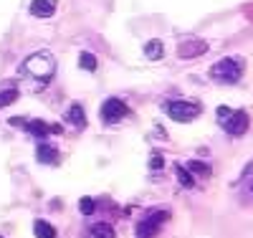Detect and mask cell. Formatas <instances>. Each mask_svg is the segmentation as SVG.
Instances as JSON below:
<instances>
[{
    "instance_id": "cell-1",
    "label": "cell",
    "mask_w": 253,
    "mask_h": 238,
    "mask_svg": "<svg viewBox=\"0 0 253 238\" xmlns=\"http://www.w3.org/2000/svg\"><path fill=\"white\" fill-rule=\"evenodd\" d=\"M20 71H23L28 79H36L41 84H46L53 76V71H56V58L48 51H36V53H31L23 63H20Z\"/></svg>"
},
{
    "instance_id": "cell-2",
    "label": "cell",
    "mask_w": 253,
    "mask_h": 238,
    "mask_svg": "<svg viewBox=\"0 0 253 238\" xmlns=\"http://www.w3.org/2000/svg\"><path fill=\"white\" fill-rule=\"evenodd\" d=\"M210 79L215 84H238L241 76H243V61L238 56H228V58H220L210 66Z\"/></svg>"
},
{
    "instance_id": "cell-3",
    "label": "cell",
    "mask_w": 253,
    "mask_h": 238,
    "mask_svg": "<svg viewBox=\"0 0 253 238\" xmlns=\"http://www.w3.org/2000/svg\"><path fill=\"white\" fill-rule=\"evenodd\" d=\"M218 124L225 129V132L230 135V137H241V135H246L248 132V124H251V119H248V114L243 112V109H230V106H218Z\"/></svg>"
},
{
    "instance_id": "cell-4",
    "label": "cell",
    "mask_w": 253,
    "mask_h": 238,
    "mask_svg": "<svg viewBox=\"0 0 253 238\" xmlns=\"http://www.w3.org/2000/svg\"><path fill=\"white\" fill-rule=\"evenodd\" d=\"M165 112H167V117L175 119V122H193L195 117H200L203 106H200L198 101L172 99V101H167V104H165Z\"/></svg>"
},
{
    "instance_id": "cell-5",
    "label": "cell",
    "mask_w": 253,
    "mask_h": 238,
    "mask_svg": "<svg viewBox=\"0 0 253 238\" xmlns=\"http://www.w3.org/2000/svg\"><path fill=\"white\" fill-rule=\"evenodd\" d=\"M167 221H170V210H167V208L165 210H152L150 215H144V218L139 221L137 238H155Z\"/></svg>"
},
{
    "instance_id": "cell-6",
    "label": "cell",
    "mask_w": 253,
    "mask_h": 238,
    "mask_svg": "<svg viewBox=\"0 0 253 238\" xmlns=\"http://www.w3.org/2000/svg\"><path fill=\"white\" fill-rule=\"evenodd\" d=\"M99 114H101V122L104 124H117V122L129 117V106H126L122 99H117V96H109L107 101L101 104Z\"/></svg>"
},
{
    "instance_id": "cell-7",
    "label": "cell",
    "mask_w": 253,
    "mask_h": 238,
    "mask_svg": "<svg viewBox=\"0 0 253 238\" xmlns=\"http://www.w3.org/2000/svg\"><path fill=\"white\" fill-rule=\"evenodd\" d=\"M10 124L23 127L26 132L31 137H36V140H46L48 135H58L61 132L58 124H46V122H41V119H10Z\"/></svg>"
},
{
    "instance_id": "cell-8",
    "label": "cell",
    "mask_w": 253,
    "mask_h": 238,
    "mask_svg": "<svg viewBox=\"0 0 253 238\" xmlns=\"http://www.w3.org/2000/svg\"><path fill=\"white\" fill-rule=\"evenodd\" d=\"M205 51H208V43H205L203 38H187V41H182L180 46H177V56L185 58V61L198 58V56H203Z\"/></svg>"
},
{
    "instance_id": "cell-9",
    "label": "cell",
    "mask_w": 253,
    "mask_h": 238,
    "mask_svg": "<svg viewBox=\"0 0 253 238\" xmlns=\"http://www.w3.org/2000/svg\"><path fill=\"white\" fill-rule=\"evenodd\" d=\"M36 157H38V162H43V165H58V162H61L58 149H56L53 144H48V142H41V144H38Z\"/></svg>"
},
{
    "instance_id": "cell-10",
    "label": "cell",
    "mask_w": 253,
    "mask_h": 238,
    "mask_svg": "<svg viewBox=\"0 0 253 238\" xmlns=\"http://www.w3.org/2000/svg\"><path fill=\"white\" fill-rule=\"evenodd\" d=\"M56 13V0H33L31 3V15L36 18H51Z\"/></svg>"
},
{
    "instance_id": "cell-11",
    "label": "cell",
    "mask_w": 253,
    "mask_h": 238,
    "mask_svg": "<svg viewBox=\"0 0 253 238\" xmlns=\"http://www.w3.org/2000/svg\"><path fill=\"white\" fill-rule=\"evenodd\" d=\"M66 122L74 124V127H86V112H84V106L81 104H71L69 106V112H66Z\"/></svg>"
},
{
    "instance_id": "cell-12",
    "label": "cell",
    "mask_w": 253,
    "mask_h": 238,
    "mask_svg": "<svg viewBox=\"0 0 253 238\" xmlns=\"http://www.w3.org/2000/svg\"><path fill=\"white\" fill-rule=\"evenodd\" d=\"M185 170L190 172V175L200 178V180H205V178H210V175H213V170H210V165H205V162H198V160H190V162L185 165Z\"/></svg>"
},
{
    "instance_id": "cell-13",
    "label": "cell",
    "mask_w": 253,
    "mask_h": 238,
    "mask_svg": "<svg viewBox=\"0 0 253 238\" xmlns=\"http://www.w3.org/2000/svg\"><path fill=\"white\" fill-rule=\"evenodd\" d=\"M162 53H165L162 41L152 38V41H147V43H144V56L150 58V61H160V58H162Z\"/></svg>"
},
{
    "instance_id": "cell-14",
    "label": "cell",
    "mask_w": 253,
    "mask_h": 238,
    "mask_svg": "<svg viewBox=\"0 0 253 238\" xmlns=\"http://www.w3.org/2000/svg\"><path fill=\"white\" fill-rule=\"evenodd\" d=\"M33 233H36V238H56V228L51 223H46V221H36L33 223Z\"/></svg>"
},
{
    "instance_id": "cell-15",
    "label": "cell",
    "mask_w": 253,
    "mask_h": 238,
    "mask_svg": "<svg viewBox=\"0 0 253 238\" xmlns=\"http://www.w3.org/2000/svg\"><path fill=\"white\" fill-rule=\"evenodd\" d=\"M91 238H117V233L109 223H94L91 226Z\"/></svg>"
},
{
    "instance_id": "cell-16",
    "label": "cell",
    "mask_w": 253,
    "mask_h": 238,
    "mask_svg": "<svg viewBox=\"0 0 253 238\" xmlns=\"http://www.w3.org/2000/svg\"><path fill=\"white\" fill-rule=\"evenodd\" d=\"M79 66H81V69H86V71H96V56L89 53V51L79 53Z\"/></svg>"
},
{
    "instance_id": "cell-17",
    "label": "cell",
    "mask_w": 253,
    "mask_h": 238,
    "mask_svg": "<svg viewBox=\"0 0 253 238\" xmlns=\"http://www.w3.org/2000/svg\"><path fill=\"white\" fill-rule=\"evenodd\" d=\"M175 172H177V183H180L182 188H193V185H195L193 175H190V172H187L182 165H177V167H175Z\"/></svg>"
},
{
    "instance_id": "cell-18",
    "label": "cell",
    "mask_w": 253,
    "mask_h": 238,
    "mask_svg": "<svg viewBox=\"0 0 253 238\" xmlns=\"http://www.w3.org/2000/svg\"><path fill=\"white\" fill-rule=\"evenodd\" d=\"M18 99V92L15 89H5V92H0V109L3 106H8V104H13Z\"/></svg>"
},
{
    "instance_id": "cell-19",
    "label": "cell",
    "mask_w": 253,
    "mask_h": 238,
    "mask_svg": "<svg viewBox=\"0 0 253 238\" xmlns=\"http://www.w3.org/2000/svg\"><path fill=\"white\" fill-rule=\"evenodd\" d=\"M94 208H96V205H94V200H91V198H81L79 210H81L84 215H91V213H94Z\"/></svg>"
},
{
    "instance_id": "cell-20",
    "label": "cell",
    "mask_w": 253,
    "mask_h": 238,
    "mask_svg": "<svg viewBox=\"0 0 253 238\" xmlns=\"http://www.w3.org/2000/svg\"><path fill=\"white\" fill-rule=\"evenodd\" d=\"M160 167H165V157L160 152H152L150 155V170H160Z\"/></svg>"
},
{
    "instance_id": "cell-21",
    "label": "cell",
    "mask_w": 253,
    "mask_h": 238,
    "mask_svg": "<svg viewBox=\"0 0 253 238\" xmlns=\"http://www.w3.org/2000/svg\"><path fill=\"white\" fill-rule=\"evenodd\" d=\"M251 195H253V183H251Z\"/></svg>"
}]
</instances>
